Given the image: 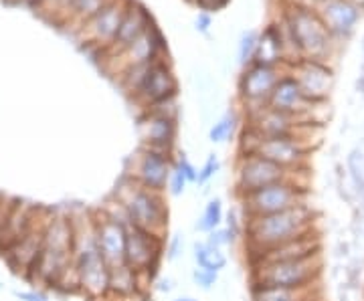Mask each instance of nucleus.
Returning a JSON list of instances; mask_svg holds the SVG:
<instances>
[{"instance_id": "nucleus-1", "label": "nucleus", "mask_w": 364, "mask_h": 301, "mask_svg": "<svg viewBox=\"0 0 364 301\" xmlns=\"http://www.w3.org/2000/svg\"><path fill=\"white\" fill-rule=\"evenodd\" d=\"M71 221H73V271H75L77 289L91 301H107L109 267L97 247L93 210L71 214Z\"/></svg>"}, {"instance_id": "nucleus-2", "label": "nucleus", "mask_w": 364, "mask_h": 301, "mask_svg": "<svg viewBox=\"0 0 364 301\" xmlns=\"http://www.w3.org/2000/svg\"><path fill=\"white\" fill-rule=\"evenodd\" d=\"M316 224H318V212L310 202L273 214L249 217L245 219V233H243L245 253L251 255L257 251L284 245L287 241L318 231Z\"/></svg>"}, {"instance_id": "nucleus-3", "label": "nucleus", "mask_w": 364, "mask_h": 301, "mask_svg": "<svg viewBox=\"0 0 364 301\" xmlns=\"http://www.w3.org/2000/svg\"><path fill=\"white\" fill-rule=\"evenodd\" d=\"M41 283L47 285H67V279H71L73 288L77 289L75 271H73V221L71 214L53 212L41 247L37 263L31 271Z\"/></svg>"}, {"instance_id": "nucleus-4", "label": "nucleus", "mask_w": 364, "mask_h": 301, "mask_svg": "<svg viewBox=\"0 0 364 301\" xmlns=\"http://www.w3.org/2000/svg\"><path fill=\"white\" fill-rule=\"evenodd\" d=\"M112 197L126 209L130 226L166 236L170 210L164 192L144 188L136 180H132L130 176H124Z\"/></svg>"}, {"instance_id": "nucleus-5", "label": "nucleus", "mask_w": 364, "mask_h": 301, "mask_svg": "<svg viewBox=\"0 0 364 301\" xmlns=\"http://www.w3.org/2000/svg\"><path fill=\"white\" fill-rule=\"evenodd\" d=\"M249 285L306 289L320 285L324 275V253L291 261L249 265Z\"/></svg>"}, {"instance_id": "nucleus-6", "label": "nucleus", "mask_w": 364, "mask_h": 301, "mask_svg": "<svg viewBox=\"0 0 364 301\" xmlns=\"http://www.w3.org/2000/svg\"><path fill=\"white\" fill-rule=\"evenodd\" d=\"M308 198H310V188L296 180L294 174L291 178L263 186L245 197H239L237 204L241 207L245 219H249V217H263V214L294 209L299 204H308Z\"/></svg>"}, {"instance_id": "nucleus-7", "label": "nucleus", "mask_w": 364, "mask_h": 301, "mask_svg": "<svg viewBox=\"0 0 364 301\" xmlns=\"http://www.w3.org/2000/svg\"><path fill=\"white\" fill-rule=\"evenodd\" d=\"M164 243L166 236L154 235L136 226H128L126 235V265L144 281H154L164 261Z\"/></svg>"}, {"instance_id": "nucleus-8", "label": "nucleus", "mask_w": 364, "mask_h": 301, "mask_svg": "<svg viewBox=\"0 0 364 301\" xmlns=\"http://www.w3.org/2000/svg\"><path fill=\"white\" fill-rule=\"evenodd\" d=\"M291 172L284 170L282 166L273 164L257 154H243L239 158L237 170H235V197H245L249 192H255L263 186L291 178Z\"/></svg>"}, {"instance_id": "nucleus-9", "label": "nucleus", "mask_w": 364, "mask_h": 301, "mask_svg": "<svg viewBox=\"0 0 364 301\" xmlns=\"http://www.w3.org/2000/svg\"><path fill=\"white\" fill-rule=\"evenodd\" d=\"M249 154H257V156L282 166L284 170L296 174V172L304 170V166H306L308 148L296 136H275V138L255 136V142L251 146Z\"/></svg>"}, {"instance_id": "nucleus-10", "label": "nucleus", "mask_w": 364, "mask_h": 301, "mask_svg": "<svg viewBox=\"0 0 364 301\" xmlns=\"http://www.w3.org/2000/svg\"><path fill=\"white\" fill-rule=\"evenodd\" d=\"M172 166H174V158L170 152H162V150L144 146L142 154L138 156L134 168L126 172V176H130L132 180H136L144 188L166 195Z\"/></svg>"}, {"instance_id": "nucleus-11", "label": "nucleus", "mask_w": 364, "mask_h": 301, "mask_svg": "<svg viewBox=\"0 0 364 301\" xmlns=\"http://www.w3.org/2000/svg\"><path fill=\"white\" fill-rule=\"evenodd\" d=\"M93 223H95V236L97 247L107 263L109 269H116L126 265V235L128 226L119 221L109 219L102 210H93Z\"/></svg>"}, {"instance_id": "nucleus-12", "label": "nucleus", "mask_w": 364, "mask_h": 301, "mask_svg": "<svg viewBox=\"0 0 364 301\" xmlns=\"http://www.w3.org/2000/svg\"><path fill=\"white\" fill-rule=\"evenodd\" d=\"M324 253V243H322V233L314 231L308 235L298 236L294 241H287L284 245H277L272 249L257 251L247 255L249 265H257V263H275V261H291V259H304V257H312Z\"/></svg>"}, {"instance_id": "nucleus-13", "label": "nucleus", "mask_w": 364, "mask_h": 301, "mask_svg": "<svg viewBox=\"0 0 364 301\" xmlns=\"http://www.w3.org/2000/svg\"><path fill=\"white\" fill-rule=\"evenodd\" d=\"M289 25H291L289 28L294 33L296 47L314 57L312 61H318V57L328 51V26L316 14L299 11L294 14Z\"/></svg>"}, {"instance_id": "nucleus-14", "label": "nucleus", "mask_w": 364, "mask_h": 301, "mask_svg": "<svg viewBox=\"0 0 364 301\" xmlns=\"http://www.w3.org/2000/svg\"><path fill=\"white\" fill-rule=\"evenodd\" d=\"M294 79L298 81L301 93L314 104H320V102L328 99L332 93V87H334L332 69H328L320 61H312V59H306L296 67Z\"/></svg>"}, {"instance_id": "nucleus-15", "label": "nucleus", "mask_w": 364, "mask_h": 301, "mask_svg": "<svg viewBox=\"0 0 364 301\" xmlns=\"http://www.w3.org/2000/svg\"><path fill=\"white\" fill-rule=\"evenodd\" d=\"M140 136L146 148H154L172 154V146L176 140V119L150 114L140 121Z\"/></svg>"}, {"instance_id": "nucleus-16", "label": "nucleus", "mask_w": 364, "mask_h": 301, "mask_svg": "<svg viewBox=\"0 0 364 301\" xmlns=\"http://www.w3.org/2000/svg\"><path fill=\"white\" fill-rule=\"evenodd\" d=\"M312 104L314 102H310L301 93L298 81L294 77L279 79L277 85L273 87L272 95H269V102H267V105L273 107V109L289 114V116H296V118H298L299 114H304L308 109V105Z\"/></svg>"}, {"instance_id": "nucleus-17", "label": "nucleus", "mask_w": 364, "mask_h": 301, "mask_svg": "<svg viewBox=\"0 0 364 301\" xmlns=\"http://www.w3.org/2000/svg\"><path fill=\"white\" fill-rule=\"evenodd\" d=\"M138 93L146 102H150V105L158 104L176 95V81L164 65H152L144 71Z\"/></svg>"}, {"instance_id": "nucleus-18", "label": "nucleus", "mask_w": 364, "mask_h": 301, "mask_svg": "<svg viewBox=\"0 0 364 301\" xmlns=\"http://www.w3.org/2000/svg\"><path fill=\"white\" fill-rule=\"evenodd\" d=\"M296 116H289L284 111H277L269 105L259 107L251 131L259 138H275V136H294Z\"/></svg>"}, {"instance_id": "nucleus-19", "label": "nucleus", "mask_w": 364, "mask_h": 301, "mask_svg": "<svg viewBox=\"0 0 364 301\" xmlns=\"http://www.w3.org/2000/svg\"><path fill=\"white\" fill-rule=\"evenodd\" d=\"M277 73L269 65H255L249 71L243 83H241V92L251 102H269L273 87L277 85Z\"/></svg>"}, {"instance_id": "nucleus-20", "label": "nucleus", "mask_w": 364, "mask_h": 301, "mask_svg": "<svg viewBox=\"0 0 364 301\" xmlns=\"http://www.w3.org/2000/svg\"><path fill=\"white\" fill-rule=\"evenodd\" d=\"M324 21L336 33H350L358 21V11L348 0H330L324 6Z\"/></svg>"}, {"instance_id": "nucleus-21", "label": "nucleus", "mask_w": 364, "mask_h": 301, "mask_svg": "<svg viewBox=\"0 0 364 301\" xmlns=\"http://www.w3.org/2000/svg\"><path fill=\"white\" fill-rule=\"evenodd\" d=\"M320 291V285L306 289L272 288V285H249L251 301H304L312 293Z\"/></svg>"}, {"instance_id": "nucleus-22", "label": "nucleus", "mask_w": 364, "mask_h": 301, "mask_svg": "<svg viewBox=\"0 0 364 301\" xmlns=\"http://www.w3.org/2000/svg\"><path fill=\"white\" fill-rule=\"evenodd\" d=\"M191 253H193V259H195V267L207 269V271H213V273H221V271L227 269V265H229L227 251L210 247L205 239L195 241L191 245Z\"/></svg>"}, {"instance_id": "nucleus-23", "label": "nucleus", "mask_w": 364, "mask_h": 301, "mask_svg": "<svg viewBox=\"0 0 364 301\" xmlns=\"http://www.w3.org/2000/svg\"><path fill=\"white\" fill-rule=\"evenodd\" d=\"M225 224V204L219 197L208 198L200 217L196 219L195 231L200 235H208L210 231L219 229Z\"/></svg>"}, {"instance_id": "nucleus-24", "label": "nucleus", "mask_w": 364, "mask_h": 301, "mask_svg": "<svg viewBox=\"0 0 364 301\" xmlns=\"http://www.w3.org/2000/svg\"><path fill=\"white\" fill-rule=\"evenodd\" d=\"M142 33V18L138 13H128L124 18H122V25L117 28V39L122 40L124 45H132L134 40H138Z\"/></svg>"}, {"instance_id": "nucleus-25", "label": "nucleus", "mask_w": 364, "mask_h": 301, "mask_svg": "<svg viewBox=\"0 0 364 301\" xmlns=\"http://www.w3.org/2000/svg\"><path fill=\"white\" fill-rule=\"evenodd\" d=\"M282 51V39L275 35V31H267V35L263 37L259 43V51H257V59H259V65H269L279 57Z\"/></svg>"}, {"instance_id": "nucleus-26", "label": "nucleus", "mask_w": 364, "mask_h": 301, "mask_svg": "<svg viewBox=\"0 0 364 301\" xmlns=\"http://www.w3.org/2000/svg\"><path fill=\"white\" fill-rule=\"evenodd\" d=\"M122 18L114 6L109 9H104L102 13L97 14L95 18V28H97V35L100 37H112V35H117V28L122 25Z\"/></svg>"}, {"instance_id": "nucleus-27", "label": "nucleus", "mask_w": 364, "mask_h": 301, "mask_svg": "<svg viewBox=\"0 0 364 301\" xmlns=\"http://www.w3.org/2000/svg\"><path fill=\"white\" fill-rule=\"evenodd\" d=\"M205 241H207L210 247H215V249H221V251H227L235 247V243L239 241L237 236L223 224L219 229H215V231H210L208 235H205Z\"/></svg>"}, {"instance_id": "nucleus-28", "label": "nucleus", "mask_w": 364, "mask_h": 301, "mask_svg": "<svg viewBox=\"0 0 364 301\" xmlns=\"http://www.w3.org/2000/svg\"><path fill=\"white\" fill-rule=\"evenodd\" d=\"M191 279L195 283L196 289L200 291H213V289L219 285V273H213V271H207V269H200V267H195L193 273H191Z\"/></svg>"}, {"instance_id": "nucleus-29", "label": "nucleus", "mask_w": 364, "mask_h": 301, "mask_svg": "<svg viewBox=\"0 0 364 301\" xmlns=\"http://www.w3.org/2000/svg\"><path fill=\"white\" fill-rule=\"evenodd\" d=\"M184 249H186V241H184V235L182 233H174L166 239L164 243V259L168 263H174L182 259L184 255Z\"/></svg>"}, {"instance_id": "nucleus-30", "label": "nucleus", "mask_w": 364, "mask_h": 301, "mask_svg": "<svg viewBox=\"0 0 364 301\" xmlns=\"http://www.w3.org/2000/svg\"><path fill=\"white\" fill-rule=\"evenodd\" d=\"M221 170V162H219V158L217 154H210L207 158V162L198 168V178H196V184L200 186V188H205L217 174Z\"/></svg>"}, {"instance_id": "nucleus-31", "label": "nucleus", "mask_w": 364, "mask_h": 301, "mask_svg": "<svg viewBox=\"0 0 364 301\" xmlns=\"http://www.w3.org/2000/svg\"><path fill=\"white\" fill-rule=\"evenodd\" d=\"M188 184L191 182L186 180V176H184L176 166H172V172H170V178H168V186H166V195H170V197H174V198L182 197V195L186 192Z\"/></svg>"}, {"instance_id": "nucleus-32", "label": "nucleus", "mask_w": 364, "mask_h": 301, "mask_svg": "<svg viewBox=\"0 0 364 301\" xmlns=\"http://www.w3.org/2000/svg\"><path fill=\"white\" fill-rule=\"evenodd\" d=\"M332 259L336 263H346L354 255V245H352V239L348 236H338L332 245Z\"/></svg>"}, {"instance_id": "nucleus-33", "label": "nucleus", "mask_w": 364, "mask_h": 301, "mask_svg": "<svg viewBox=\"0 0 364 301\" xmlns=\"http://www.w3.org/2000/svg\"><path fill=\"white\" fill-rule=\"evenodd\" d=\"M231 133H233V118H231V116H225V118L219 119V121L213 126V130H210V142L221 144V142H225Z\"/></svg>"}, {"instance_id": "nucleus-34", "label": "nucleus", "mask_w": 364, "mask_h": 301, "mask_svg": "<svg viewBox=\"0 0 364 301\" xmlns=\"http://www.w3.org/2000/svg\"><path fill=\"white\" fill-rule=\"evenodd\" d=\"M174 166H176V168L186 176V180H188V182L196 184V178H198V168H195V164H193L188 158H184V156L174 158Z\"/></svg>"}, {"instance_id": "nucleus-35", "label": "nucleus", "mask_w": 364, "mask_h": 301, "mask_svg": "<svg viewBox=\"0 0 364 301\" xmlns=\"http://www.w3.org/2000/svg\"><path fill=\"white\" fill-rule=\"evenodd\" d=\"M152 285H154V289H156L158 293H162V295H170V293L176 289V281H174L170 275H160L152 281Z\"/></svg>"}, {"instance_id": "nucleus-36", "label": "nucleus", "mask_w": 364, "mask_h": 301, "mask_svg": "<svg viewBox=\"0 0 364 301\" xmlns=\"http://www.w3.org/2000/svg\"><path fill=\"white\" fill-rule=\"evenodd\" d=\"M14 297L18 301H49V297L43 291H37V289H23V291L16 289Z\"/></svg>"}, {"instance_id": "nucleus-37", "label": "nucleus", "mask_w": 364, "mask_h": 301, "mask_svg": "<svg viewBox=\"0 0 364 301\" xmlns=\"http://www.w3.org/2000/svg\"><path fill=\"white\" fill-rule=\"evenodd\" d=\"M79 11H83L85 14H93V13H102V4L104 0H75Z\"/></svg>"}, {"instance_id": "nucleus-38", "label": "nucleus", "mask_w": 364, "mask_h": 301, "mask_svg": "<svg viewBox=\"0 0 364 301\" xmlns=\"http://www.w3.org/2000/svg\"><path fill=\"white\" fill-rule=\"evenodd\" d=\"M9 209H11L9 198L0 192V229H2V224H4V219H6V212H9Z\"/></svg>"}, {"instance_id": "nucleus-39", "label": "nucleus", "mask_w": 364, "mask_h": 301, "mask_svg": "<svg viewBox=\"0 0 364 301\" xmlns=\"http://www.w3.org/2000/svg\"><path fill=\"white\" fill-rule=\"evenodd\" d=\"M253 39H255V35H249L245 43H243V47H241V57H243V61H247L249 55H251V49H253Z\"/></svg>"}, {"instance_id": "nucleus-40", "label": "nucleus", "mask_w": 364, "mask_h": 301, "mask_svg": "<svg viewBox=\"0 0 364 301\" xmlns=\"http://www.w3.org/2000/svg\"><path fill=\"white\" fill-rule=\"evenodd\" d=\"M225 2H227V0H200V4L207 6V9H219Z\"/></svg>"}, {"instance_id": "nucleus-41", "label": "nucleus", "mask_w": 364, "mask_h": 301, "mask_svg": "<svg viewBox=\"0 0 364 301\" xmlns=\"http://www.w3.org/2000/svg\"><path fill=\"white\" fill-rule=\"evenodd\" d=\"M304 301H324V297H322V289H320V291H316V293H312L310 297H306Z\"/></svg>"}, {"instance_id": "nucleus-42", "label": "nucleus", "mask_w": 364, "mask_h": 301, "mask_svg": "<svg viewBox=\"0 0 364 301\" xmlns=\"http://www.w3.org/2000/svg\"><path fill=\"white\" fill-rule=\"evenodd\" d=\"M170 301H200V300H196V297H193V295H178V297H172Z\"/></svg>"}, {"instance_id": "nucleus-43", "label": "nucleus", "mask_w": 364, "mask_h": 301, "mask_svg": "<svg viewBox=\"0 0 364 301\" xmlns=\"http://www.w3.org/2000/svg\"><path fill=\"white\" fill-rule=\"evenodd\" d=\"M2 289H4V283H2V281H0V291H2Z\"/></svg>"}, {"instance_id": "nucleus-44", "label": "nucleus", "mask_w": 364, "mask_h": 301, "mask_svg": "<svg viewBox=\"0 0 364 301\" xmlns=\"http://www.w3.org/2000/svg\"><path fill=\"white\" fill-rule=\"evenodd\" d=\"M363 289H364V288H363Z\"/></svg>"}]
</instances>
